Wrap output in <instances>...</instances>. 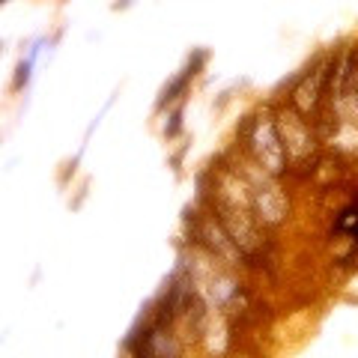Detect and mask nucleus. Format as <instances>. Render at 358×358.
I'll return each instance as SVG.
<instances>
[{"mask_svg":"<svg viewBox=\"0 0 358 358\" xmlns=\"http://www.w3.org/2000/svg\"><path fill=\"white\" fill-rule=\"evenodd\" d=\"M215 218L227 236L236 242V248L242 251V257H254L263 251V233L257 227V212H254V200H251V188L242 176H236L233 171H221L218 182H215Z\"/></svg>","mask_w":358,"mask_h":358,"instance_id":"obj_1","label":"nucleus"},{"mask_svg":"<svg viewBox=\"0 0 358 358\" xmlns=\"http://www.w3.org/2000/svg\"><path fill=\"white\" fill-rule=\"evenodd\" d=\"M275 126H278V134H281V143H284L287 167L289 171H308L313 159H317V134L310 129V120L289 105L284 110H278Z\"/></svg>","mask_w":358,"mask_h":358,"instance_id":"obj_2","label":"nucleus"},{"mask_svg":"<svg viewBox=\"0 0 358 358\" xmlns=\"http://www.w3.org/2000/svg\"><path fill=\"white\" fill-rule=\"evenodd\" d=\"M245 138V147H248L251 159L257 167H263L266 173L272 176H281L287 173V155H284V143H281V134H278L275 120L268 117H251L248 126L242 131Z\"/></svg>","mask_w":358,"mask_h":358,"instance_id":"obj_3","label":"nucleus"},{"mask_svg":"<svg viewBox=\"0 0 358 358\" xmlns=\"http://www.w3.org/2000/svg\"><path fill=\"white\" fill-rule=\"evenodd\" d=\"M171 320L173 317L164 310L152 326L143 329V334H138V346H134L138 358H182V343L171 329Z\"/></svg>","mask_w":358,"mask_h":358,"instance_id":"obj_4","label":"nucleus"},{"mask_svg":"<svg viewBox=\"0 0 358 358\" xmlns=\"http://www.w3.org/2000/svg\"><path fill=\"white\" fill-rule=\"evenodd\" d=\"M322 96H326V69H313L310 75L301 78V84L296 87L293 93V108L299 110V114H317L320 110V102Z\"/></svg>","mask_w":358,"mask_h":358,"instance_id":"obj_5","label":"nucleus"},{"mask_svg":"<svg viewBox=\"0 0 358 358\" xmlns=\"http://www.w3.org/2000/svg\"><path fill=\"white\" fill-rule=\"evenodd\" d=\"M0 3H6V0H0Z\"/></svg>","mask_w":358,"mask_h":358,"instance_id":"obj_6","label":"nucleus"}]
</instances>
